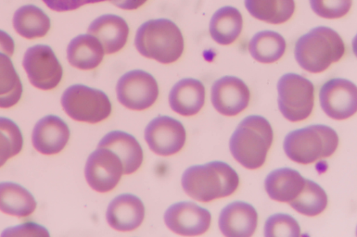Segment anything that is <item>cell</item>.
Listing matches in <instances>:
<instances>
[{
	"label": "cell",
	"mask_w": 357,
	"mask_h": 237,
	"mask_svg": "<svg viewBox=\"0 0 357 237\" xmlns=\"http://www.w3.org/2000/svg\"><path fill=\"white\" fill-rule=\"evenodd\" d=\"M238 183L237 172L227 163L219 161L190 166L181 177V185L187 195L202 202L231 195Z\"/></svg>",
	"instance_id": "obj_1"
},
{
	"label": "cell",
	"mask_w": 357,
	"mask_h": 237,
	"mask_svg": "<svg viewBox=\"0 0 357 237\" xmlns=\"http://www.w3.org/2000/svg\"><path fill=\"white\" fill-rule=\"evenodd\" d=\"M273 139L269 122L261 115H249L237 126L229 140L234 158L243 167H261Z\"/></svg>",
	"instance_id": "obj_2"
},
{
	"label": "cell",
	"mask_w": 357,
	"mask_h": 237,
	"mask_svg": "<svg viewBox=\"0 0 357 237\" xmlns=\"http://www.w3.org/2000/svg\"><path fill=\"white\" fill-rule=\"evenodd\" d=\"M345 51L340 35L331 28L319 26L301 36L294 47V56L298 65L311 73L326 70L337 62Z\"/></svg>",
	"instance_id": "obj_3"
},
{
	"label": "cell",
	"mask_w": 357,
	"mask_h": 237,
	"mask_svg": "<svg viewBox=\"0 0 357 237\" xmlns=\"http://www.w3.org/2000/svg\"><path fill=\"white\" fill-rule=\"evenodd\" d=\"M135 44L144 57L168 64L182 55L184 41L179 28L168 19L149 20L137 31Z\"/></svg>",
	"instance_id": "obj_4"
},
{
	"label": "cell",
	"mask_w": 357,
	"mask_h": 237,
	"mask_svg": "<svg viewBox=\"0 0 357 237\" xmlns=\"http://www.w3.org/2000/svg\"><path fill=\"white\" fill-rule=\"evenodd\" d=\"M338 142L333 129L324 124H312L289 132L284 138L283 148L293 161L309 164L331 156Z\"/></svg>",
	"instance_id": "obj_5"
},
{
	"label": "cell",
	"mask_w": 357,
	"mask_h": 237,
	"mask_svg": "<svg viewBox=\"0 0 357 237\" xmlns=\"http://www.w3.org/2000/svg\"><path fill=\"white\" fill-rule=\"evenodd\" d=\"M61 106L72 119L88 123H98L107 118L112 104L102 91L82 84L68 87L61 99Z\"/></svg>",
	"instance_id": "obj_6"
},
{
	"label": "cell",
	"mask_w": 357,
	"mask_h": 237,
	"mask_svg": "<svg viewBox=\"0 0 357 237\" xmlns=\"http://www.w3.org/2000/svg\"><path fill=\"white\" fill-rule=\"evenodd\" d=\"M278 107L283 116L291 122L307 118L314 107V87L307 78L287 73L278 80Z\"/></svg>",
	"instance_id": "obj_7"
},
{
	"label": "cell",
	"mask_w": 357,
	"mask_h": 237,
	"mask_svg": "<svg viewBox=\"0 0 357 237\" xmlns=\"http://www.w3.org/2000/svg\"><path fill=\"white\" fill-rule=\"evenodd\" d=\"M22 65L30 83L38 89L52 90L61 81L63 68L48 45L36 44L28 48Z\"/></svg>",
	"instance_id": "obj_8"
},
{
	"label": "cell",
	"mask_w": 357,
	"mask_h": 237,
	"mask_svg": "<svg viewBox=\"0 0 357 237\" xmlns=\"http://www.w3.org/2000/svg\"><path fill=\"white\" fill-rule=\"evenodd\" d=\"M119 101L125 107L142 111L151 106L159 95L156 80L149 73L135 70L126 72L119 79L116 87Z\"/></svg>",
	"instance_id": "obj_9"
},
{
	"label": "cell",
	"mask_w": 357,
	"mask_h": 237,
	"mask_svg": "<svg viewBox=\"0 0 357 237\" xmlns=\"http://www.w3.org/2000/svg\"><path fill=\"white\" fill-rule=\"evenodd\" d=\"M84 174L93 190L106 193L114 189L120 181L123 174V164L114 152L98 147L88 157Z\"/></svg>",
	"instance_id": "obj_10"
},
{
	"label": "cell",
	"mask_w": 357,
	"mask_h": 237,
	"mask_svg": "<svg viewBox=\"0 0 357 237\" xmlns=\"http://www.w3.org/2000/svg\"><path fill=\"white\" fill-rule=\"evenodd\" d=\"M319 101L322 110L330 117L339 120L349 118L357 109L356 86L346 79H331L321 87Z\"/></svg>",
	"instance_id": "obj_11"
},
{
	"label": "cell",
	"mask_w": 357,
	"mask_h": 237,
	"mask_svg": "<svg viewBox=\"0 0 357 237\" xmlns=\"http://www.w3.org/2000/svg\"><path fill=\"white\" fill-rule=\"evenodd\" d=\"M144 138L154 153L160 156H170L183 148L186 133L178 120L160 115L148 124L144 131Z\"/></svg>",
	"instance_id": "obj_12"
},
{
	"label": "cell",
	"mask_w": 357,
	"mask_h": 237,
	"mask_svg": "<svg viewBox=\"0 0 357 237\" xmlns=\"http://www.w3.org/2000/svg\"><path fill=\"white\" fill-rule=\"evenodd\" d=\"M164 220L173 232L182 236H197L205 233L211 225L208 210L192 202H179L165 211Z\"/></svg>",
	"instance_id": "obj_13"
},
{
	"label": "cell",
	"mask_w": 357,
	"mask_h": 237,
	"mask_svg": "<svg viewBox=\"0 0 357 237\" xmlns=\"http://www.w3.org/2000/svg\"><path fill=\"white\" fill-rule=\"evenodd\" d=\"M211 99L215 110L226 116H234L248 106L250 92L241 79L225 76L216 80L212 87Z\"/></svg>",
	"instance_id": "obj_14"
},
{
	"label": "cell",
	"mask_w": 357,
	"mask_h": 237,
	"mask_svg": "<svg viewBox=\"0 0 357 237\" xmlns=\"http://www.w3.org/2000/svg\"><path fill=\"white\" fill-rule=\"evenodd\" d=\"M70 129L59 117L49 115L39 120L32 132V143L40 153L52 155L59 153L67 145Z\"/></svg>",
	"instance_id": "obj_15"
},
{
	"label": "cell",
	"mask_w": 357,
	"mask_h": 237,
	"mask_svg": "<svg viewBox=\"0 0 357 237\" xmlns=\"http://www.w3.org/2000/svg\"><path fill=\"white\" fill-rule=\"evenodd\" d=\"M258 214L251 204L233 202L222 209L220 213L218 225L222 233L229 237H248L257 228Z\"/></svg>",
	"instance_id": "obj_16"
},
{
	"label": "cell",
	"mask_w": 357,
	"mask_h": 237,
	"mask_svg": "<svg viewBox=\"0 0 357 237\" xmlns=\"http://www.w3.org/2000/svg\"><path fill=\"white\" fill-rule=\"evenodd\" d=\"M145 208L137 196L126 193L114 197L109 204L106 218L113 229L129 231L137 229L143 222Z\"/></svg>",
	"instance_id": "obj_17"
},
{
	"label": "cell",
	"mask_w": 357,
	"mask_h": 237,
	"mask_svg": "<svg viewBox=\"0 0 357 237\" xmlns=\"http://www.w3.org/2000/svg\"><path fill=\"white\" fill-rule=\"evenodd\" d=\"M88 33L99 40L105 54H112L120 51L126 44L129 27L122 17L107 14L91 23Z\"/></svg>",
	"instance_id": "obj_18"
},
{
	"label": "cell",
	"mask_w": 357,
	"mask_h": 237,
	"mask_svg": "<svg viewBox=\"0 0 357 237\" xmlns=\"http://www.w3.org/2000/svg\"><path fill=\"white\" fill-rule=\"evenodd\" d=\"M204 101V85L200 81L192 78L178 81L169 95L171 108L183 116L197 114L203 107Z\"/></svg>",
	"instance_id": "obj_19"
},
{
	"label": "cell",
	"mask_w": 357,
	"mask_h": 237,
	"mask_svg": "<svg viewBox=\"0 0 357 237\" xmlns=\"http://www.w3.org/2000/svg\"><path fill=\"white\" fill-rule=\"evenodd\" d=\"M98 147H105L114 152L121 159L123 174L137 171L143 161V151L132 135L122 131H112L99 142Z\"/></svg>",
	"instance_id": "obj_20"
},
{
	"label": "cell",
	"mask_w": 357,
	"mask_h": 237,
	"mask_svg": "<svg viewBox=\"0 0 357 237\" xmlns=\"http://www.w3.org/2000/svg\"><path fill=\"white\" fill-rule=\"evenodd\" d=\"M305 179L297 170L282 167L271 172L267 175L264 186L272 199L289 202L301 191Z\"/></svg>",
	"instance_id": "obj_21"
},
{
	"label": "cell",
	"mask_w": 357,
	"mask_h": 237,
	"mask_svg": "<svg viewBox=\"0 0 357 237\" xmlns=\"http://www.w3.org/2000/svg\"><path fill=\"white\" fill-rule=\"evenodd\" d=\"M104 50L99 40L90 34L74 38L67 47V59L74 67L88 70L97 67L102 62Z\"/></svg>",
	"instance_id": "obj_22"
},
{
	"label": "cell",
	"mask_w": 357,
	"mask_h": 237,
	"mask_svg": "<svg viewBox=\"0 0 357 237\" xmlns=\"http://www.w3.org/2000/svg\"><path fill=\"white\" fill-rule=\"evenodd\" d=\"M243 28V17L240 11L233 6H224L213 15L209 32L218 44L228 45L239 36Z\"/></svg>",
	"instance_id": "obj_23"
},
{
	"label": "cell",
	"mask_w": 357,
	"mask_h": 237,
	"mask_svg": "<svg viewBox=\"0 0 357 237\" xmlns=\"http://www.w3.org/2000/svg\"><path fill=\"white\" fill-rule=\"evenodd\" d=\"M37 202L22 186L10 181L0 183V211L17 217H26L35 211Z\"/></svg>",
	"instance_id": "obj_24"
},
{
	"label": "cell",
	"mask_w": 357,
	"mask_h": 237,
	"mask_svg": "<svg viewBox=\"0 0 357 237\" xmlns=\"http://www.w3.org/2000/svg\"><path fill=\"white\" fill-rule=\"evenodd\" d=\"M13 24L20 35L29 40L44 37L51 26L49 17L31 4L23 6L15 11Z\"/></svg>",
	"instance_id": "obj_25"
},
{
	"label": "cell",
	"mask_w": 357,
	"mask_h": 237,
	"mask_svg": "<svg viewBox=\"0 0 357 237\" xmlns=\"http://www.w3.org/2000/svg\"><path fill=\"white\" fill-rule=\"evenodd\" d=\"M248 50L256 60L263 63H271L283 56L286 50V42L280 33L264 30L257 33L250 39Z\"/></svg>",
	"instance_id": "obj_26"
},
{
	"label": "cell",
	"mask_w": 357,
	"mask_h": 237,
	"mask_svg": "<svg viewBox=\"0 0 357 237\" xmlns=\"http://www.w3.org/2000/svg\"><path fill=\"white\" fill-rule=\"evenodd\" d=\"M245 6L255 18L273 24L288 21L295 10L294 0H245Z\"/></svg>",
	"instance_id": "obj_27"
},
{
	"label": "cell",
	"mask_w": 357,
	"mask_h": 237,
	"mask_svg": "<svg viewBox=\"0 0 357 237\" xmlns=\"http://www.w3.org/2000/svg\"><path fill=\"white\" fill-rule=\"evenodd\" d=\"M23 91L20 78L10 56L0 52V108H10L20 100Z\"/></svg>",
	"instance_id": "obj_28"
},
{
	"label": "cell",
	"mask_w": 357,
	"mask_h": 237,
	"mask_svg": "<svg viewBox=\"0 0 357 237\" xmlns=\"http://www.w3.org/2000/svg\"><path fill=\"white\" fill-rule=\"evenodd\" d=\"M289 205L298 213L307 216L320 214L326 208L328 197L324 190L316 182L305 179L303 188Z\"/></svg>",
	"instance_id": "obj_29"
},
{
	"label": "cell",
	"mask_w": 357,
	"mask_h": 237,
	"mask_svg": "<svg viewBox=\"0 0 357 237\" xmlns=\"http://www.w3.org/2000/svg\"><path fill=\"white\" fill-rule=\"evenodd\" d=\"M23 147V137L19 126L10 119L0 117V167L18 154Z\"/></svg>",
	"instance_id": "obj_30"
},
{
	"label": "cell",
	"mask_w": 357,
	"mask_h": 237,
	"mask_svg": "<svg viewBox=\"0 0 357 237\" xmlns=\"http://www.w3.org/2000/svg\"><path fill=\"white\" fill-rule=\"evenodd\" d=\"M264 235L267 237H298L301 236V229L298 222L291 215L275 213L266 220Z\"/></svg>",
	"instance_id": "obj_31"
},
{
	"label": "cell",
	"mask_w": 357,
	"mask_h": 237,
	"mask_svg": "<svg viewBox=\"0 0 357 237\" xmlns=\"http://www.w3.org/2000/svg\"><path fill=\"white\" fill-rule=\"evenodd\" d=\"M312 10L326 19H337L350 10L352 0H310Z\"/></svg>",
	"instance_id": "obj_32"
},
{
	"label": "cell",
	"mask_w": 357,
	"mask_h": 237,
	"mask_svg": "<svg viewBox=\"0 0 357 237\" xmlns=\"http://www.w3.org/2000/svg\"><path fill=\"white\" fill-rule=\"evenodd\" d=\"M49 232L45 227L35 222L24 224L8 227L3 230L1 236H49Z\"/></svg>",
	"instance_id": "obj_33"
},
{
	"label": "cell",
	"mask_w": 357,
	"mask_h": 237,
	"mask_svg": "<svg viewBox=\"0 0 357 237\" xmlns=\"http://www.w3.org/2000/svg\"><path fill=\"white\" fill-rule=\"evenodd\" d=\"M104 1L106 0H43L48 8L56 12L73 10L86 4Z\"/></svg>",
	"instance_id": "obj_34"
},
{
	"label": "cell",
	"mask_w": 357,
	"mask_h": 237,
	"mask_svg": "<svg viewBox=\"0 0 357 237\" xmlns=\"http://www.w3.org/2000/svg\"><path fill=\"white\" fill-rule=\"evenodd\" d=\"M15 51L13 39L5 31L0 30V52L12 56Z\"/></svg>",
	"instance_id": "obj_35"
},
{
	"label": "cell",
	"mask_w": 357,
	"mask_h": 237,
	"mask_svg": "<svg viewBox=\"0 0 357 237\" xmlns=\"http://www.w3.org/2000/svg\"><path fill=\"white\" fill-rule=\"evenodd\" d=\"M111 2L114 4L116 6L124 9V10H135L140 6H142L144 3H146L147 0H110Z\"/></svg>",
	"instance_id": "obj_36"
}]
</instances>
